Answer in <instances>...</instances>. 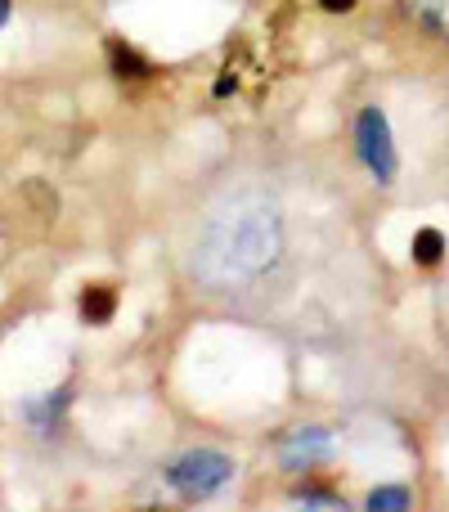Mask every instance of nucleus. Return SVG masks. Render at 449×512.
Segmentation results:
<instances>
[{
    "mask_svg": "<svg viewBox=\"0 0 449 512\" xmlns=\"http://www.w3.org/2000/svg\"><path fill=\"white\" fill-rule=\"evenodd\" d=\"M405 14L436 41H449V0H405Z\"/></svg>",
    "mask_w": 449,
    "mask_h": 512,
    "instance_id": "5",
    "label": "nucleus"
},
{
    "mask_svg": "<svg viewBox=\"0 0 449 512\" xmlns=\"http://www.w3.org/2000/svg\"><path fill=\"white\" fill-rule=\"evenodd\" d=\"M283 256V216L270 194L238 189L207 212L194 243V279L212 292H238L270 274Z\"/></svg>",
    "mask_w": 449,
    "mask_h": 512,
    "instance_id": "1",
    "label": "nucleus"
},
{
    "mask_svg": "<svg viewBox=\"0 0 449 512\" xmlns=\"http://www.w3.org/2000/svg\"><path fill=\"white\" fill-rule=\"evenodd\" d=\"M229 477H234V463H229L221 450H189V454H180V459L167 468V481L185 499L216 495V490H221Z\"/></svg>",
    "mask_w": 449,
    "mask_h": 512,
    "instance_id": "2",
    "label": "nucleus"
},
{
    "mask_svg": "<svg viewBox=\"0 0 449 512\" xmlns=\"http://www.w3.org/2000/svg\"><path fill=\"white\" fill-rule=\"evenodd\" d=\"M81 315L95 319V324H104V319L113 315V292L108 288H86V297H81Z\"/></svg>",
    "mask_w": 449,
    "mask_h": 512,
    "instance_id": "6",
    "label": "nucleus"
},
{
    "mask_svg": "<svg viewBox=\"0 0 449 512\" xmlns=\"http://www.w3.org/2000/svg\"><path fill=\"white\" fill-rule=\"evenodd\" d=\"M441 256H445V239H441L436 230H423V234L414 239V261H418V265H436Z\"/></svg>",
    "mask_w": 449,
    "mask_h": 512,
    "instance_id": "7",
    "label": "nucleus"
},
{
    "mask_svg": "<svg viewBox=\"0 0 449 512\" xmlns=\"http://www.w3.org/2000/svg\"><path fill=\"white\" fill-rule=\"evenodd\" d=\"M301 508H337V499H315V495H297Z\"/></svg>",
    "mask_w": 449,
    "mask_h": 512,
    "instance_id": "9",
    "label": "nucleus"
},
{
    "mask_svg": "<svg viewBox=\"0 0 449 512\" xmlns=\"http://www.w3.org/2000/svg\"><path fill=\"white\" fill-rule=\"evenodd\" d=\"M9 23V0H0V27Z\"/></svg>",
    "mask_w": 449,
    "mask_h": 512,
    "instance_id": "11",
    "label": "nucleus"
},
{
    "mask_svg": "<svg viewBox=\"0 0 449 512\" xmlns=\"http://www.w3.org/2000/svg\"><path fill=\"white\" fill-rule=\"evenodd\" d=\"M319 5H324V9H328V14H342V9H351V5H355V0H319Z\"/></svg>",
    "mask_w": 449,
    "mask_h": 512,
    "instance_id": "10",
    "label": "nucleus"
},
{
    "mask_svg": "<svg viewBox=\"0 0 449 512\" xmlns=\"http://www.w3.org/2000/svg\"><path fill=\"white\" fill-rule=\"evenodd\" d=\"M328 450H333V436H328L324 427H297V432L279 445V468L301 472V468H310V463H324Z\"/></svg>",
    "mask_w": 449,
    "mask_h": 512,
    "instance_id": "4",
    "label": "nucleus"
},
{
    "mask_svg": "<svg viewBox=\"0 0 449 512\" xmlns=\"http://www.w3.org/2000/svg\"><path fill=\"white\" fill-rule=\"evenodd\" d=\"M369 508L373 512H396V508H409V490L405 486H382L369 495Z\"/></svg>",
    "mask_w": 449,
    "mask_h": 512,
    "instance_id": "8",
    "label": "nucleus"
},
{
    "mask_svg": "<svg viewBox=\"0 0 449 512\" xmlns=\"http://www.w3.org/2000/svg\"><path fill=\"white\" fill-rule=\"evenodd\" d=\"M355 149H360L364 167L387 185L396 176V144H391V131H387V117L378 108H364L360 122H355Z\"/></svg>",
    "mask_w": 449,
    "mask_h": 512,
    "instance_id": "3",
    "label": "nucleus"
}]
</instances>
